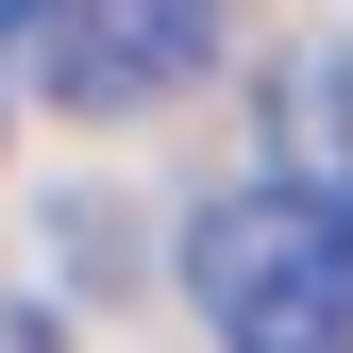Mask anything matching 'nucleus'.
<instances>
[{
    "instance_id": "f257e3e1",
    "label": "nucleus",
    "mask_w": 353,
    "mask_h": 353,
    "mask_svg": "<svg viewBox=\"0 0 353 353\" xmlns=\"http://www.w3.org/2000/svg\"><path fill=\"white\" fill-rule=\"evenodd\" d=\"M185 303L219 353H353V236L320 185H219L185 219Z\"/></svg>"
},
{
    "instance_id": "f03ea898",
    "label": "nucleus",
    "mask_w": 353,
    "mask_h": 353,
    "mask_svg": "<svg viewBox=\"0 0 353 353\" xmlns=\"http://www.w3.org/2000/svg\"><path fill=\"white\" fill-rule=\"evenodd\" d=\"M0 68L68 118H152L168 84L219 68V17L202 0H0Z\"/></svg>"
},
{
    "instance_id": "7ed1b4c3",
    "label": "nucleus",
    "mask_w": 353,
    "mask_h": 353,
    "mask_svg": "<svg viewBox=\"0 0 353 353\" xmlns=\"http://www.w3.org/2000/svg\"><path fill=\"white\" fill-rule=\"evenodd\" d=\"M270 118H286V185H303V168L353 185V34H320V51L270 84Z\"/></svg>"
},
{
    "instance_id": "20e7f679",
    "label": "nucleus",
    "mask_w": 353,
    "mask_h": 353,
    "mask_svg": "<svg viewBox=\"0 0 353 353\" xmlns=\"http://www.w3.org/2000/svg\"><path fill=\"white\" fill-rule=\"evenodd\" d=\"M0 353H68V336H51V303H17V286H0Z\"/></svg>"
},
{
    "instance_id": "39448f33",
    "label": "nucleus",
    "mask_w": 353,
    "mask_h": 353,
    "mask_svg": "<svg viewBox=\"0 0 353 353\" xmlns=\"http://www.w3.org/2000/svg\"><path fill=\"white\" fill-rule=\"evenodd\" d=\"M336 236H353V219H336Z\"/></svg>"
}]
</instances>
